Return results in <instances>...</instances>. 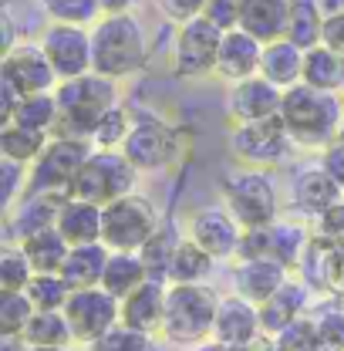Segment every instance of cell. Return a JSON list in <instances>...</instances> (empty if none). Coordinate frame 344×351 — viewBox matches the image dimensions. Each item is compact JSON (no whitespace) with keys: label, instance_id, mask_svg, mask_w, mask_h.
I'll use <instances>...</instances> for the list:
<instances>
[{"label":"cell","instance_id":"5b68a950","mask_svg":"<svg viewBox=\"0 0 344 351\" xmlns=\"http://www.w3.org/2000/svg\"><path fill=\"white\" fill-rule=\"evenodd\" d=\"M223 206L243 230H263L280 219L277 186L267 169H250V166L233 169L223 179Z\"/></svg>","mask_w":344,"mask_h":351},{"label":"cell","instance_id":"6da1fadb","mask_svg":"<svg viewBox=\"0 0 344 351\" xmlns=\"http://www.w3.org/2000/svg\"><path fill=\"white\" fill-rule=\"evenodd\" d=\"M280 119L291 132L294 145L328 149L331 142H338V132L344 125V101L338 98V91H324L301 82L284 91Z\"/></svg>","mask_w":344,"mask_h":351},{"label":"cell","instance_id":"7bdbcfd3","mask_svg":"<svg viewBox=\"0 0 344 351\" xmlns=\"http://www.w3.org/2000/svg\"><path fill=\"white\" fill-rule=\"evenodd\" d=\"M88 351H152V335H142V331H135L129 324H115V328H108L98 341H91L85 345Z\"/></svg>","mask_w":344,"mask_h":351},{"label":"cell","instance_id":"44dd1931","mask_svg":"<svg viewBox=\"0 0 344 351\" xmlns=\"http://www.w3.org/2000/svg\"><path fill=\"white\" fill-rule=\"evenodd\" d=\"M291 274L294 270H287L280 261H270V257H263V261H240V267L233 270V294H240L250 304L260 307L291 280Z\"/></svg>","mask_w":344,"mask_h":351},{"label":"cell","instance_id":"ee69618b","mask_svg":"<svg viewBox=\"0 0 344 351\" xmlns=\"http://www.w3.org/2000/svg\"><path fill=\"white\" fill-rule=\"evenodd\" d=\"M27 176H31V166L0 156V206H3V213H10V210L24 199V193H27Z\"/></svg>","mask_w":344,"mask_h":351},{"label":"cell","instance_id":"7dc6e473","mask_svg":"<svg viewBox=\"0 0 344 351\" xmlns=\"http://www.w3.org/2000/svg\"><path fill=\"white\" fill-rule=\"evenodd\" d=\"M240 10H243V0H210L203 17L213 21L219 31H233L240 27Z\"/></svg>","mask_w":344,"mask_h":351},{"label":"cell","instance_id":"7a4b0ae2","mask_svg":"<svg viewBox=\"0 0 344 351\" xmlns=\"http://www.w3.org/2000/svg\"><path fill=\"white\" fill-rule=\"evenodd\" d=\"M54 98H58L54 135L58 138H85V142H91L98 122L119 105V88H115L112 78H105L98 71H88V75H78V78L58 82Z\"/></svg>","mask_w":344,"mask_h":351},{"label":"cell","instance_id":"94428289","mask_svg":"<svg viewBox=\"0 0 344 351\" xmlns=\"http://www.w3.org/2000/svg\"><path fill=\"white\" fill-rule=\"evenodd\" d=\"M338 301H341V304H344V298H338Z\"/></svg>","mask_w":344,"mask_h":351},{"label":"cell","instance_id":"d6986e66","mask_svg":"<svg viewBox=\"0 0 344 351\" xmlns=\"http://www.w3.org/2000/svg\"><path fill=\"white\" fill-rule=\"evenodd\" d=\"M341 199H344V189L331 179V173L321 162L301 169V173L294 176V182H291V203H294V210H301L304 217H310V219L328 213Z\"/></svg>","mask_w":344,"mask_h":351},{"label":"cell","instance_id":"1f68e13d","mask_svg":"<svg viewBox=\"0 0 344 351\" xmlns=\"http://www.w3.org/2000/svg\"><path fill=\"white\" fill-rule=\"evenodd\" d=\"M71 341H75V335H71L64 311H34L31 324L24 328L27 348H68Z\"/></svg>","mask_w":344,"mask_h":351},{"label":"cell","instance_id":"ffe728a7","mask_svg":"<svg viewBox=\"0 0 344 351\" xmlns=\"http://www.w3.org/2000/svg\"><path fill=\"white\" fill-rule=\"evenodd\" d=\"M260 58H263V44L250 38L243 27L223 31V44H219V58H216V75L230 85L247 82L260 75Z\"/></svg>","mask_w":344,"mask_h":351},{"label":"cell","instance_id":"91938a15","mask_svg":"<svg viewBox=\"0 0 344 351\" xmlns=\"http://www.w3.org/2000/svg\"><path fill=\"white\" fill-rule=\"evenodd\" d=\"M317 351H338V348H324V345H321V348H317Z\"/></svg>","mask_w":344,"mask_h":351},{"label":"cell","instance_id":"e575fe53","mask_svg":"<svg viewBox=\"0 0 344 351\" xmlns=\"http://www.w3.org/2000/svg\"><path fill=\"white\" fill-rule=\"evenodd\" d=\"M324 31V14L317 7V0H291V21H287V41L310 51L321 44Z\"/></svg>","mask_w":344,"mask_h":351},{"label":"cell","instance_id":"603a6c76","mask_svg":"<svg viewBox=\"0 0 344 351\" xmlns=\"http://www.w3.org/2000/svg\"><path fill=\"white\" fill-rule=\"evenodd\" d=\"M310 307V287L304 284L301 277L291 274V280L270 298L260 304V328L267 335H280L287 324H294L301 314H307Z\"/></svg>","mask_w":344,"mask_h":351},{"label":"cell","instance_id":"6f0895ef","mask_svg":"<svg viewBox=\"0 0 344 351\" xmlns=\"http://www.w3.org/2000/svg\"><path fill=\"white\" fill-rule=\"evenodd\" d=\"M27 351H68V348H27Z\"/></svg>","mask_w":344,"mask_h":351},{"label":"cell","instance_id":"8fae6325","mask_svg":"<svg viewBox=\"0 0 344 351\" xmlns=\"http://www.w3.org/2000/svg\"><path fill=\"white\" fill-rule=\"evenodd\" d=\"M122 156L138 173H159L179 159V132L149 112H135V125L122 145Z\"/></svg>","mask_w":344,"mask_h":351},{"label":"cell","instance_id":"484cf974","mask_svg":"<svg viewBox=\"0 0 344 351\" xmlns=\"http://www.w3.org/2000/svg\"><path fill=\"white\" fill-rule=\"evenodd\" d=\"M61 237L71 243V247H82V243H101V206L88 203V199H78L71 196L61 213H58V223Z\"/></svg>","mask_w":344,"mask_h":351},{"label":"cell","instance_id":"7c38bea8","mask_svg":"<svg viewBox=\"0 0 344 351\" xmlns=\"http://www.w3.org/2000/svg\"><path fill=\"white\" fill-rule=\"evenodd\" d=\"M64 317L71 324V335L78 345L98 341L108 328H115L122 321V301H115L108 291L101 287H88V291H71Z\"/></svg>","mask_w":344,"mask_h":351},{"label":"cell","instance_id":"f546056e","mask_svg":"<svg viewBox=\"0 0 344 351\" xmlns=\"http://www.w3.org/2000/svg\"><path fill=\"white\" fill-rule=\"evenodd\" d=\"M213 267H216V261L199 243H193L189 237H182L169 263V284H206L210 274H213Z\"/></svg>","mask_w":344,"mask_h":351},{"label":"cell","instance_id":"d4e9b609","mask_svg":"<svg viewBox=\"0 0 344 351\" xmlns=\"http://www.w3.org/2000/svg\"><path fill=\"white\" fill-rule=\"evenodd\" d=\"M304 47L294 41L280 38L273 44H263V58H260V75L277 88H294L304 82Z\"/></svg>","mask_w":344,"mask_h":351},{"label":"cell","instance_id":"83f0119b","mask_svg":"<svg viewBox=\"0 0 344 351\" xmlns=\"http://www.w3.org/2000/svg\"><path fill=\"white\" fill-rule=\"evenodd\" d=\"M21 250L31 261L34 274H61V267H64L68 254H71V243L61 237L58 226H44V230L21 240Z\"/></svg>","mask_w":344,"mask_h":351},{"label":"cell","instance_id":"836d02e7","mask_svg":"<svg viewBox=\"0 0 344 351\" xmlns=\"http://www.w3.org/2000/svg\"><path fill=\"white\" fill-rule=\"evenodd\" d=\"M307 243H310V230L304 223H294V219L270 223V257L280 261L287 270H297L301 267Z\"/></svg>","mask_w":344,"mask_h":351},{"label":"cell","instance_id":"f907efd6","mask_svg":"<svg viewBox=\"0 0 344 351\" xmlns=\"http://www.w3.org/2000/svg\"><path fill=\"white\" fill-rule=\"evenodd\" d=\"M321 166H324V169L331 173V179L344 189V142L341 138L331 142L328 149H321Z\"/></svg>","mask_w":344,"mask_h":351},{"label":"cell","instance_id":"b9f144b4","mask_svg":"<svg viewBox=\"0 0 344 351\" xmlns=\"http://www.w3.org/2000/svg\"><path fill=\"white\" fill-rule=\"evenodd\" d=\"M38 307L31 298L21 294H0V338H24V328L31 324Z\"/></svg>","mask_w":344,"mask_h":351},{"label":"cell","instance_id":"4dcf8cb0","mask_svg":"<svg viewBox=\"0 0 344 351\" xmlns=\"http://www.w3.org/2000/svg\"><path fill=\"white\" fill-rule=\"evenodd\" d=\"M304 85L324 88V91H341L344 88V54L317 44L304 54Z\"/></svg>","mask_w":344,"mask_h":351},{"label":"cell","instance_id":"4fadbf2b","mask_svg":"<svg viewBox=\"0 0 344 351\" xmlns=\"http://www.w3.org/2000/svg\"><path fill=\"white\" fill-rule=\"evenodd\" d=\"M0 82L14 85L21 95H38V91H54L61 78L41 44L21 41L0 58Z\"/></svg>","mask_w":344,"mask_h":351},{"label":"cell","instance_id":"7402d4cb","mask_svg":"<svg viewBox=\"0 0 344 351\" xmlns=\"http://www.w3.org/2000/svg\"><path fill=\"white\" fill-rule=\"evenodd\" d=\"M166 294L169 284L162 280H145L138 291H132L122 301V324H129L142 335H162V317H166Z\"/></svg>","mask_w":344,"mask_h":351},{"label":"cell","instance_id":"52a82bcc","mask_svg":"<svg viewBox=\"0 0 344 351\" xmlns=\"http://www.w3.org/2000/svg\"><path fill=\"white\" fill-rule=\"evenodd\" d=\"M135 179L138 169L122 156V149H95L71 186V196L88 199L95 206H108L135 193Z\"/></svg>","mask_w":344,"mask_h":351},{"label":"cell","instance_id":"74e56055","mask_svg":"<svg viewBox=\"0 0 344 351\" xmlns=\"http://www.w3.org/2000/svg\"><path fill=\"white\" fill-rule=\"evenodd\" d=\"M34 277V267L24 257L21 243H3L0 250V294H21Z\"/></svg>","mask_w":344,"mask_h":351},{"label":"cell","instance_id":"d590c367","mask_svg":"<svg viewBox=\"0 0 344 351\" xmlns=\"http://www.w3.org/2000/svg\"><path fill=\"white\" fill-rule=\"evenodd\" d=\"M179 240H182V237H175V230H172L169 223H162V226L149 237V243L138 250V257H142L145 270H149V280L169 284V263H172L175 247H179Z\"/></svg>","mask_w":344,"mask_h":351},{"label":"cell","instance_id":"ac0fdd59","mask_svg":"<svg viewBox=\"0 0 344 351\" xmlns=\"http://www.w3.org/2000/svg\"><path fill=\"white\" fill-rule=\"evenodd\" d=\"M68 199L71 196H61V193H24V199L7 213V243H21L24 237L38 233L44 226H54Z\"/></svg>","mask_w":344,"mask_h":351},{"label":"cell","instance_id":"8992f818","mask_svg":"<svg viewBox=\"0 0 344 351\" xmlns=\"http://www.w3.org/2000/svg\"><path fill=\"white\" fill-rule=\"evenodd\" d=\"M159 226H162L159 210L142 193H129V196L101 206V243L108 250L138 254Z\"/></svg>","mask_w":344,"mask_h":351},{"label":"cell","instance_id":"f1b7e54d","mask_svg":"<svg viewBox=\"0 0 344 351\" xmlns=\"http://www.w3.org/2000/svg\"><path fill=\"white\" fill-rule=\"evenodd\" d=\"M149 280V270L138 254L129 250H112L105 263V277H101V291H108L115 301H125L132 291H138Z\"/></svg>","mask_w":344,"mask_h":351},{"label":"cell","instance_id":"f35d334b","mask_svg":"<svg viewBox=\"0 0 344 351\" xmlns=\"http://www.w3.org/2000/svg\"><path fill=\"white\" fill-rule=\"evenodd\" d=\"M24 294L31 298V304L38 311H64L68 298H71V287L61 274H34L31 284L24 287Z\"/></svg>","mask_w":344,"mask_h":351},{"label":"cell","instance_id":"e0dca14e","mask_svg":"<svg viewBox=\"0 0 344 351\" xmlns=\"http://www.w3.org/2000/svg\"><path fill=\"white\" fill-rule=\"evenodd\" d=\"M260 331V307L250 304L240 294H226L219 298L216 307V324H213V341L219 348H236L250 338H257Z\"/></svg>","mask_w":344,"mask_h":351},{"label":"cell","instance_id":"60d3db41","mask_svg":"<svg viewBox=\"0 0 344 351\" xmlns=\"http://www.w3.org/2000/svg\"><path fill=\"white\" fill-rule=\"evenodd\" d=\"M132 125H135V108L115 105V108L98 122V129L91 135V145H95V149H122L125 138H129Z\"/></svg>","mask_w":344,"mask_h":351},{"label":"cell","instance_id":"db71d44e","mask_svg":"<svg viewBox=\"0 0 344 351\" xmlns=\"http://www.w3.org/2000/svg\"><path fill=\"white\" fill-rule=\"evenodd\" d=\"M132 3H135V0H98L101 14H129Z\"/></svg>","mask_w":344,"mask_h":351},{"label":"cell","instance_id":"bcb514c9","mask_svg":"<svg viewBox=\"0 0 344 351\" xmlns=\"http://www.w3.org/2000/svg\"><path fill=\"white\" fill-rule=\"evenodd\" d=\"M314 321H317V335H321V345H324V348L344 351V304H341V301H334V304L321 307V311L314 314Z\"/></svg>","mask_w":344,"mask_h":351},{"label":"cell","instance_id":"2e32d148","mask_svg":"<svg viewBox=\"0 0 344 351\" xmlns=\"http://www.w3.org/2000/svg\"><path fill=\"white\" fill-rule=\"evenodd\" d=\"M280 105H284V88L270 85L263 75L236 82L226 91V115H230L233 125L273 119V115H280Z\"/></svg>","mask_w":344,"mask_h":351},{"label":"cell","instance_id":"d6a6232c","mask_svg":"<svg viewBox=\"0 0 344 351\" xmlns=\"http://www.w3.org/2000/svg\"><path fill=\"white\" fill-rule=\"evenodd\" d=\"M47 142H51L47 132L24 129V125H17V122L0 125V156H3V159L34 166V162L41 159V152L47 149Z\"/></svg>","mask_w":344,"mask_h":351},{"label":"cell","instance_id":"ba28073f","mask_svg":"<svg viewBox=\"0 0 344 351\" xmlns=\"http://www.w3.org/2000/svg\"><path fill=\"white\" fill-rule=\"evenodd\" d=\"M91 152H95V145L85 142V138H58V135H51L41 159L31 166L27 193L71 196V186H75V179H78V173H82V166L88 162Z\"/></svg>","mask_w":344,"mask_h":351},{"label":"cell","instance_id":"680465c9","mask_svg":"<svg viewBox=\"0 0 344 351\" xmlns=\"http://www.w3.org/2000/svg\"><path fill=\"white\" fill-rule=\"evenodd\" d=\"M338 138H341V142H344V125H341V132H338Z\"/></svg>","mask_w":344,"mask_h":351},{"label":"cell","instance_id":"9c48e42d","mask_svg":"<svg viewBox=\"0 0 344 351\" xmlns=\"http://www.w3.org/2000/svg\"><path fill=\"white\" fill-rule=\"evenodd\" d=\"M291 149H294V138H291V132H287L280 115L263 119V122L233 125V132H230V152H233V159L243 162V166H250V169L280 166Z\"/></svg>","mask_w":344,"mask_h":351},{"label":"cell","instance_id":"5bb4252c","mask_svg":"<svg viewBox=\"0 0 344 351\" xmlns=\"http://www.w3.org/2000/svg\"><path fill=\"white\" fill-rule=\"evenodd\" d=\"M44 54L54 64L58 78H78L91 71V27H78V24H51L41 34Z\"/></svg>","mask_w":344,"mask_h":351},{"label":"cell","instance_id":"f5cc1de1","mask_svg":"<svg viewBox=\"0 0 344 351\" xmlns=\"http://www.w3.org/2000/svg\"><path fill=\"white\" fill-rule=\"evenodd\" d=\"M226 351H280V348H277V338H273V335L260 331L257 338H250V341H243V345H236V348H226Z\"/></svg>","mask_w":344,"mask_h":351},{"label":"cell","instance_id":"8d00e7d4","mask_svg":"<svg viewBox=\"0 0 344 351\" xmlns=\"http://www.w3.org/2000/svg\"><path fill=\"white\" fill-rule=\"evenodd\" d=\"M10 122H17V125H24V129H34V132H47V135H54V125H58V98H54V91L24 95Z\"/></svg>","mask_w":344,"mask_h":351},{"label":"cell","instance_id":"cb8c5ba5","mask_svg":"<svg viewBox=\"0 0 344 351\" xmlns=\"http://www.w3.org/2000/svg\"><path fill=\"white\" fill-rule=\"evenodd\" d=\"M287 21H291V0H243L240 27L260 44L287 38Z\"/></svg>","mask_w":344,"mask_h":351},{"label":"cell","instance_id":"277c9868","mask_svg":"<svg viewBox=\"0 0 344 351\" xmlns=\"http://www.w3.org/2000/svg\"><path fill=\"white\" fill-rule=\"evenodd\" d=\"M216 307L219 298L210 284H169L162 338L175 348H199L203 341H213Z\"/></svg>","mask_w":344,"mask_h":351},{"label":"cell","instance_id":"4316f807","mask_svg":"<svg viewBox=\"0 0 344 351\" xmlns=\"http://www.w3.org/2000/svg\"><path fill=\"white\" fill-rule=\"evenodd\" d=\"M108 254H112V250H108L105 243H82V247H71L68 261H64V267H61V277L68 280L71 291L101 287Z\"/></svg>","mask_w":344,"mask_h":351},{"label":"cell","instance_id":"681fc988","mask_svg":"<svg viewBox=\"0 0 344 351\" xmlns=\"http://www.w3.org/2000/svg\"><path fill=\"white\" fill-rule=\"evenodd\" d=\"M317 223V237H328V240H344V199L334 203L328 213L314 219Z\"/></svg>","mask_w":344,"mask_h":351},{"label":"cell","instance_id":"30bf717a","mask_svg":"<svg viewBox=\"0 0 344 351\" xmlns=\"http://www.w3.org/2000/svg\"><path fill=\"white\" fill-rule=\"evenodd\" d=\"M223 31L203 14L179 24L175 41H172V71L175 78H206L216 75V58H219Z\"/></svg>","mask_w":344,"mask_h":351},{"label":"cell","instance_id":"816d5d0a","mask_svg":"<svg viewBox=\"0 0 344 351\" xmlns=\"http://www.w3.org/2000/svg\"><path fill=\"white\" fill-rule=\"evenodd\" d=\"M321 44H324V47H331V51H338V54H344V14H338V17H328V21H324Z\"/></svg>","mask_w":344,"mask_h":351},{"label":"cell","instance_id":"c3c4849f","mask_svg":"<svg viewBox=\"0 0 344 351\" xmlns=\"http://www.w3.org/2000/svg\"><path fill=\"white\" fill-rule=\"evenodd\" d=\"M206 3H210V0H156L159 14L175 21V24H186V21L199 17V14L206 10Z\"/></svg>","mask_w":344,"mask_h":351},{"label":"cell","instance_id":"11a10c76","mask_svg":"<svg viewBox=\"0 0 344 351\" xmlns=\"http://www.w3.org/2000/svg\"><path fill=\"white\" fill-rule=\"evenodd\" d=\"M317 7H321L324 21H328V17H338V14H344V0H317Z\"/></svg>","mask_w":344,"mask_h":351},{"label":"cell","instance_id":"3957f363","mask_svg":"<svg viewBox=\"0 0 344 351\" xmlns=\"http://www.w3.org/2000/svg\"><path fill=\"white\" fill-rule=\"evenodd\" d=\"M149 61V41L132 14H105L91 24V71L122 82Z\"/></svg>","mask_w":344,"mask_h":351},{"label":"cell","instance_id":"ab89813d","mask_svg":"<svg viewBox=\"0 0 344 351\" xmlns=\"http://www.w3.org/2000/svg\"><path fill=\"white\" fill-rule=\"evenodd\" d=\"M41 10L51 17V24H78L91 27L95 21H101V7L98 0H38Z\"/></svg>","mask_w":344,"mask_h":351},{"label":"cell","instance_id":"f6af8a7d","mask_svg":"<svg viewBox=\"0 0 344 351\" xmlns=\"http://www.w3.org/2000/svg\"><path fill=\"white\" fill-rule=\"evenodd\" d=\"M273 338H277V348L280 351H317L321 348V335H317L314 314H301L294 324H287Z\"/></svg>","mask_w":344,"mask_h":351},{"label":"cell","instance_id":"9f6ffc18","mask_svg":"<svg viewBox=\"0 0 344 351\" xmlns=\"http://www.w3.org/2000/svg\"><path fill=\"white\" fill-rule=\"evenodd\" d=\"M0 351H27L24 338H0Z\"/></svg>","mask_w":344,"mask_h":351},{"label":"cell","instance_id":"9a60e30c","mask_svg":"<svg viewBox=\"0 0 344 351\" xmlns=\"http://www.w3.org/2000/svg\"><path fill=\"white\" fill-rule=\"evenodd\" d=\"M186 237L193 243H199L213 261H230L240 254V240H243V226L233 219L226 206H199L189 217V230Z\"/></svg>","mask_w":344,"mask_h":351}]
</instances>
